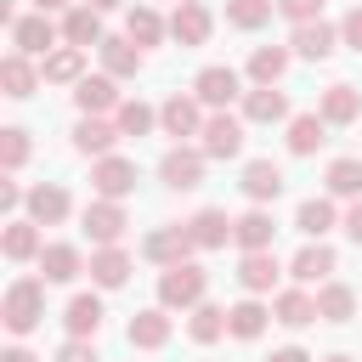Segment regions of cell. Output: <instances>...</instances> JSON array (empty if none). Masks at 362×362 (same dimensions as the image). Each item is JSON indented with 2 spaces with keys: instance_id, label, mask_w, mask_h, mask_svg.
Masks as SVG:
<instances>
[{
  "instance_id": "6da1fadb",
  "label": "cell",
  "mask_w": 362,
  "mask_h": 362,
  "mask_svg": "<svg viewBox=\"0 0 362 362\" xmlns=\"http://www.w3.org/2000/svg\"><path fill=\"white\" fill-rule=\"evenodd\" d=\"M0 322H6L11 334H34V328L45 322V283H40V277H17V283L6 288V300H0Z\"/></svg>"
},
{
  "instance_id": "7a4b0ae2",
  "label": "cell",
  "mask_w": 362,
  "mask_h": 362,
  "mask_svg": "<svg viewBox=\"0 0 362 362\" xmlns=\"http://www.w3.org/2000/svg\"><path fill=\"white\" fill-rule=\"evenodd\" d=\"M204 294H209V272L204 266H164L158 272V305L164 311H192V305H204Z\"/></svg>"
},
{
  "instance_id": "3957f363",
  "label": "cell",
  "mask_w": 362,
  "mask_h": 362,
  "mask_svg": "<svg viewBox=\"0 0 362 362\" xmlns=\"http://www.w3.org/2000/svg\"><path fill=\"white\" fill-rule=\"evenodd\" d=\"M158 181H164L170 192L204 187V147H170V153L158 158Z\"/></svg>"
},
{
  "instance_id": "277c9868",
  "label": "cell",
  "mask_w": 362,
  "mask_h": 362,
  "mask_svg": "<svg viewBox=\"0 0 362 362\" xmlns=\"http://www.w3.org/2000/svg\"><path fill=\"white\" fill-rule=\"evenodd\" d=\"M85 238L96 243V249H113L119 238H124V226H130V215H124V204H113V198H96V204H85Z\"/></svg>"
},
{
  "instance_id": "5b68a950",
  "label": "cell",
  "mask_w": 362,
  "mask_h": 362,
  "mask_svg": "<svg viewBox=\"0 0 362 362\" xmlns=\"http://www.w3.org/2000/svg\"><path fill=\"white\" fill-rule=\"evenodd\" d=\"M141 255H147L153 266H187V260L198 255V243H192L187 226H158V232L141 238Z\"/></svg>"
},
{
  "instance_id": "8992f818",
  "label": "cell",
  "mask_w": 362,
  "mask_h": 362,
  "mask_svg": "<svg viewBox=\"0 0 362 362\" xmlns=\"http://www.w3.org/2000/svg\"><path fill=\"white\" fill-rule=\"evenodd\" d=\"M198 136H204V141H198L204 158H238V153H243V119H232V113H209Z\"/></svg>"
},
{
  "instance_id": "52a82bcc",
  "label": "cell",
  "mask_w": 362,
  "mask_h": 362,
  "mask_svg": "<svg viewBox=\"0 0 362 362\" xmlns=\"http://www.w3.org/2000/svg\"><path fill=\"white\" fill-rule=\"evenodd\" d=\"M90 187H96V198H130L136 192V164L130 158H119V153H107V158H96L90 164Z\"/></svg>"
},
{
  "instance_id": "ba28073f",
  "label": "cell",
  "mask_w": 362,
  "mask_h": 362,
  "mask_svg": "<svg viewBox=\"0 0 362 362\" xmlns=\"http://www.w3.org/2000/svg\"><path fill=\"white\" fill-rule=\"evenodd\" d=\"M57 23L45 17V11H28V17H17V28H11V45L23 51V57H51L57 51Z\"/></svg>"
},
{
  "instance_id": "9c48e42d",
  "label": "cell",
  "mask_w": 362,
  "mask_h": 362,
  "mask_svg": "<svg viewBox=\"0 0 362 362\" xmlns=\"http://www.w3.org/2000/svg\"><path fill=\"white\" fill-rule=\"evenodd\" d=\"M192 96L204 102V107H215V113H226V102L232 96H243V85H238V74L226 68V62H209L198 79H192Z\"/></svg>"
},
{
  "instance_id": "30bf717a",
  "label": "cell",
  "mask_w": 362,
  "mask_h": 362,
  "mask_svg": "<svg viewBox=\"0 0 362 362\" xmlns=\"http://www.w3.org/2000/svg\"><path fill=\"white\" fill-rule=\"evenodd\" d=\"M334 45H339V28L334 23H300L294 34H288V51L294 57H305V62H322V57H334Z\"/></svg>"
},
{
  "instance_id": "8fae6325",
  "label": "cell",
  "mask_w": 362,
  "mask_h": 362,
  "mask_svg": "<svg viewBox=\"0 0 362 362\" xmlns=\"http://www.w3.org/2000/svg\"><path fill=\"white\" fill-rule=\"evenodd\" d=\"M68 209H74L68 187H57V181L28 187V221H34V226H57V221H68Z\"/></svg>"
},
{
  "instance_id": "7c38bea8",
  "label": "cell",
  "mask_w": 362,
  "mask_h": 362,
  "mask_svg": "<svg viewBox=\"0 0 362 362\" xmlns=\"http://www.w3.org/2000/svg\"><path fill=\"white\" fill-rule=\"evenodd\" d=\"M209 28H215V17H209L198 0H181V6L170 11V40H175V45H204Z\"/></svg>"
},
{
  "instance_id": "4fadbf2b",
  "label": "cell",
  "mask_w": 362,
  "mask_h": 362,
  "mask_svg": "<svg viewBox=\"0 0 362 362\" xmlns=\"http://www.w3.org/2000/svg\"><path fill=\"white\" fill-rule=\"evenodd\" d=\"M74 102H79V113H90V119H102V113H119L113 74H85V79L74 85Z\"/></svg>"
},
{
  "instance_id": "5bb4252c",
  "label": "cell",
  "mask_w": 362,
  "mask_h": 362,
  "mask_svg": "<svg viewBox=\"0 0 362 362\" xmlns=\"http://www.w3.org/2000/svg\"><path fill=\"white\" fill-rule=\"evenodd\" d=\"M317 113H322V124H356L362 119V90L339 79V85H328L317 96Z\"/></svg>"
},
{
  "instance_id": "9a60e30c",
  "label": "cell",
  "mask_w": 362,
  "mask_h": 362,
  "mask_svg": "<svg viewBox=\"0 0 362 362\" xmlns=\"http://www.w3.org/2000/svg\"><path fill=\"white\" fill-rule=\"evenodd\" d=\"M124 339H130L136 351H158V345H170V311H164V305L136 311V317H130V328H124Z\"/></svg>"
},
{
  "instance_id": "2e32d148",
  "label": "cell",
  "mask_w": 362,
  "mask_h": 362,
  "mask_svg": "<svg viewBox=\"0 0 362 362\" xmlns=\"http://www.w3.org/2000/svg\"><path fill=\"white\" fill-rule=\"evenodd\" d=\"M96 51H102V68H107L113 79H136V74H141V45H136L130 34H107Z\"/></svg>"
},
{
  "instance_id": "e0dca14e",
  "label": "cell",
  "mask_w": 362,
  "mask_h": 362,
  "mask_svg": "<svg viewBox=\"0 0 362 362\" xmlns=\"http://www.w3.org/2000/svg\"><path fill=\"white\" fill-rule=\"evenodd\" d=\"M158 124H164V136H175V141H181V136H198V130H204L198 96H181V90H175V96L158 107Z\"/></svg>"
},
{
  "instance_id": "ac0fdd59",
  "label": "cell",
  "mask_w": 362,
  "mask_h": 362,
  "mask_svg": "<svg viewBox=\"0 0 362 362\" xmlns=\"http://www.w3.org/2000/svg\"><path fill=\"white\" fill-rule=\"evenodd\" d=\"M62 40L79 45V51L102 45V40H107V34H102V11H90V6H68V11H62Z\"/></svg>"
},
{
  "instance_id": "d6986e66",
  "label": "cell",
  "mask_w": 362,
  "mask_h": 362,
  "mask_svg": "<svg viewBox=\"0 0 362 362\" xmlns=\"http://www.w3.org/2000/svg\"><path fill=\"white\" fill-rule=\"evenodd\" d=\"M243 119L249 124H277V119H288V96L277 85H255V90H243Z\"/></svg>"
},
{
  "instance_id": "ffe728a7",
  "label": "cell",
  "mask_w": 362,
  "mask_h": 362,
  "mask_svg": "<svg viewBox=\"0 0 362 362\" xmlns=\"http://www.w3.org/2000/svg\"><path fill=\"white\" fill-rule=\"evenodd\" d=\"M113 141H119V124H113V119H90V113H79V124H74V147H79V153L107 158Z\"/></svg>"
},
{
  "instance_id": "44dd1931",
  "label": "cell",
  "mask_w": 362,
  "mask_h": 362,
  "mask_svg": "<svg viewBox=\"0 0 362 362\" xmlns=\"http://www.w3.org/2000/svg\"><path fill=\"white\" fill-rule=\"evenodd\" d=\"M255 204H272L277 192H283V164H272V158H249L243 164V181H238Z\"/></svg>"
},
{
  "instance_id": "7402d4cb",
  "label": "cell",
  "mask_w": 362,
  "mask_h": 362,
  "mask_svg": "<svg viewBox=\"0 0 362 362\" xmlns=\"http://www.w3.org/2000/svg\"><path fill=\"white\" fill-rule=\"evenodd\" d=\"M272 238H277V221L255 204L249 215H238V226H232V243L243 249V255H255V249H272Z\"/></svg>"
},
{
  "instance_id": "603a6c76",
  "label": "cell",
  "mask_w": 362,
  "mask_h": 362,
  "mask_svg": "<svg viewBox=\"0 0 362 362\" xmlns=\"http://www.w3.org/2000/svg\"><path fill=\"white\" fill-rule=\"evenodd\" d=\"M334 266H339V260H334V249H328V243H305V249L288 260V277H294V283H328V277H334Z\"/></svg>"
},
{
  "instance_id": "cb8c5ba5",
  "label": "cell",
  "mask_w": 362,
  "mask_h": 362,
  "mask_svg": "<svg viewBox=\"0 0 362 362\" xmlns=\"http://www.w3.org/2000/svg\"><path fill=\"white\" fill-rule=\"evenodd\" d=\"M85 272H90L96 288H124V283H130V255H124L119 243H113V249H96Z\"/></svg>"
},
{
  "instance_id": "d4e9b609",
  "label": "cell",
  "mask_w": 362,
  "mask_h": 362,
  "mask_svg": "<svg viewBox=\"0 0 362 362\" xmlns=\"http://www.w3.org/2000/svg\"><path fill=\"white\" fill-rule=\"evenodd\" d=\"M277 277H283V266H277V255H272V249H255V255H243V260H238V283H243L249 294H266Z\"/></svg>"
},
{
  "instance_id": "484cf974",
  "label": "cell",
  "mask_w": 362,
  "mask_h": 362,
  "mask_svg": "<svg viewBox=\"0 0 362 362\" xmlns=\"http://www.w3.org/2000/svg\"><path fill=\"white\" fill-rule=\"evenodd\" d=\"M272 322H283V328H305V322H317V294H305V288H283V294L272 300Z\"/></svg>"
},
{
  "instance_id": "4316f807",
  "label": "cell",
  "mask_w": 362,
  "mask_h": 362,
  "mask_svg": "<svg viewBox=\"0 0 362 362\" xmlns=\"http://www.w3.org/2000/svg\"><path fill=\"white\" fill-rule=\"evenodd\" d=\"M102 300L96 294H74L68 300V311H62V322H68V339H96V328H102Z\"/></svg>"
},
{
  "instance_id": "83f0119b",
  "label": "cell",
  "mask_w": 362,
  "mask_h": 362,
  "mask_svg": "<svg viewBox=\"0 0 362 362\" xmlns=\"http://www.w3.org/2000/svg\"><path fill=\"white\" fill-rule=\"evenodd\" d=\"M322 141H328L322 113H294V119H288V153H294V158H311Z\"/></svg>"
},
{
  "instance_id": "f1b7e54d",
  "label": "cell",
  "mask_w": 362,
  "mask_h": 362,
  "mask_svg": "<svg viewBox=\"0 0 362 362\" xmlns=\"http://www.w3.org/2000/svg\"><path fill=\"white\" fill-rule=\"evenodd\" d=\"M232 226H238V221H226V209H198V215L187 221V232H192L198 249H226Z\"/></svg>"
},
{
  "instance_id": "f546056e",
  "label": "cell",
  "mask_w": 362,
  "mask_h": 362,
  "mask_svg": "<svg viewBox=\"0 0 362 362\" xmlns=\"http://www.w3.org/2000/svg\"><path fill=\"white\" fill-rule=\"evenodd\" d=\"M40 226L34 221H6V232H0V255L6 260H40Z\"/></svg>"
},
{
  "instance_id": "4dcf8cb0",
  "label": "cell",
  "mask_w": 362,
  "mask_h": 362,
  "mask_svg": "<svg viewBox=\"0 0 362 362\" xmlns=\"http://www.w3.org/2000/svg\"><path fill=\"white\" fill-rule=\"evenodd\" d=\"M40 272H45V283H74L85 272V260H79L74 243H45L40 249Z\"/></svg>"
},
{
  "instance_id": "1f68e13d",
  "label": "cell",
  "mask_w": 362,
  "mask_h": 362,
  "mask_svg": "<svg viewBox=\"0 0 362 362\" xmlns=\"http://www.w3.org/2000/svg\"><path fill=\"white\" fill-rule=\"evenodd\" d=\"M40 74H45L51 85H79V79H85V51H79V45H57V51L40 62Z\"/></svg>"
},
{
  "instance_id": "d6a6232c",
  "label": "cell",
  "mask_w": 362,
  "mask_h": 362,
  "mask_svg": "<svg viewBox=\"0 0 362 362\" xmlns=\"http://www.w3.org/2000/svg\"><path fill=\"white\" fill-rule=\"evenodd\" d=\"M294 226H300L311 243H322V238L339 226V209H334L328 198H305V204H300V215H294Z\"/></svg>"
},
{
  "instance_id": "836d02e7",
  "label": "cell",
  "mask_w": 362,
  "mask_h": 362,
  "mask_svg": "<svg viewBox=\"0 0 362 362\" xmlns=\"http://www.w3.org/2000/svg\"><path fill=\"white\" fill-rule=\"evenodd\" d=\"M266 305H260V294H249V300H238L232 311H226V334H238V339H260L266 334Z\"/></svg>"
},
{
  "instance_id": "e575fe53",
  "label": "cell",
  "mask_w": 362,
  "mask_h": 362,
  "mask_svg": "<svg viewBox=\"0 0 362 362\" xmlns=\"http://www.w3.org/2000/svg\"><path fill=\"white\" fill-rule=\"evenodd\" d=\"M288 45H255V57H249V79L255 85H277L283 74H288Z\"/></svg>"
},
{
  "instance_id": "d590c367",
  "label": "cell",
  "mask_w": 362,
  "mask_h": 362,
  "mask_svg": "<svg viewBox=\"0 0 362 362\" xmlns=\"http://www.w3.org/2000/svg\"><path fill=\"white\" fill-rule=\"evenodd\" d=\"M0 85H6V96H11V102H23V96H34L40 74H34V62H28L23 51H11V57L0 62Z\"/></svg>"
},
{
  "instance_id": "8d00e7d4",
  "label": "cell",
  "mask_w": 362,
  "mask_h": 362,
  "mask_svg": "<svg viewBox=\"0 0 362 362\" xmlns=\"http://www.w3.org/2000/svg\"><path fill=\"white\" fill-rule=\"evenodd\" d=\"M317 317H322V322H351V317H356V288L322 283V288H317Z\"/></svg>"
},
{
  "instance_id": "74e56055",
  "label": "cell",
  "mask_w": 362,
  "mask_h": 362,
  "mask_svg": "<svg viewBox=\"0 0 362 362\" xmlns=\"http://www.w3.org/2000/svg\"><path fill=\"white\" fill-rule=\"evenodd\" d=\"M124 34H130L136 45H158V40L170 34V23H164L153 6H130V17H124Z\"/></svg>"
},
{
  "instance_id": "f35d334b",
  "label": "cell",
  "mask_w": 362,
  "mask_h": 362,
  "mask_svg": "<svg viewBox=\"0 0 362 362\" xmlns=\"http://www.w3.org/2000/svg\"><path fill=\"white\" fill-rule=\"evenodd\" d=\"M187 334L198 339V345H215L221 334H226V305H192V317H187Z\"/></svg>"
},
{
  "instance_id": "ab89813d",
  "label": "cell",
  "mask_w": 362,
  "mask_h": 362,
  "mask_svg": "<svg viewBox=\"0 0 362 362\" xmlns=\"http://www.w3.org/2000/svg\"><path fill=\"white\" fill-rule=\"evenodd\" d=\"M328 192L356 204V198H362V158H334V164H328Z\"/></svg>"
},
{
  "instance_id": "60d3db41",
  "label": "cell",
  "mask_w": 362,
  "mask_h": 362,
  "mask_svg": "<svg viewBox=\"0 0 362 362\" xmlns=\"http://www.w3.org/2000/svg\"><path fill=\"white\" fill-rule=\"evenodd\" d=\"M113 124H119V136H147V130L158 124V107H147V102H119Z\"/></svg>"
},
{
  "instance_id": "b9f144b4",
  "label": "cell",
  "mask_w": 362,
  "mask_h": 362,
  "mask_svg": "<svg viewBox=\"0 0 362 362\" xmlns=\"http://www.w3.org/2000/svg\"><path fill=\"white\" fill-rule=\"evenodd\" d=\"M272 11H277V0H226L232 28H260V23H272Z\"/></svg>"
},
{
  "instance_id": "7bdbcfd3",
  "label": "cell",
  "mask_w": 362,
  "mask_h": 362,
  "mask_svg": "<svg viewBox=\"0 0 362 362\" xmlns=\"http://www.w3.org/2000/svg\"><path fill=\"white\" fill-rule=\"evenodd\" d=\"M23 164H28V130L6 124V130H0V170H6V175H17Z\"/></svg>"
},
{
  "instance_id": "ee69618b",
  "label": "cell",
  "mask_w": 362,
  "mask_h": 362,
  "mask_svg": "<svg viewBox=\"0 0 362 362\" xmlns=\"http://www.w3.org/2000/svg\"><path fill=\"white\" fill-rule=\"evenodd\" d=\"M277 11L300 28V23H317V17H322V0H277Z\"/></svg>"
},
{
  "instance_id": "f6af8a7d",
  "label": "cell",
  "mask_w": 362,
  "mask_h": 362,
  "mask_svg": "<svg viewBox=\"0 0 362 362\" xmlns=\"http://www.w3.org/2000/svg\"><path fill=\"white\" fill-rule=\"evenodd\" d=\"M57 362H102V356L90 339H68V345H57Z\"/></svg>"
},
{
  "instance_id": "bcb514c9",
  "label": "cell",
  "mask_w": 362,
  "mask_h": 362,
  "mask_svg": "<svg viewBox=\"0 0 362 362\" xmlns=\"http://www.w3.org/2000/svg\"><path fill=\"white\" fill-rule=\"evenodd\" d=\"M339 40L362 51V6H351V11H345V23H339Z\"/></svg>"
},
{
  "instance_id": "7dc6e473",
  "label": "cell",
  "mask_w": 362,
  "mask_h": 362,
  "mask_svg": "<svg viewBox=\"0 0 362 362\" xmlns=\"http://www.w3.org/2000/svg\"><path fill=\"white\" fill-rule=\"evenodd\" d=\"M339 226H345V238H351V243H362V198H356V204L339 215Z\"/></svg>"
},
{
  "instance_id": "c3c4849f",
  "label": "cell",
  "mask_w": 362,
  "mask_h": 362,
  "mask_svg": "<svg viewBox=\"0 0 362 362\" xmlns=\"http://www.w3.org/2000/svg\"><path fill=\"white\" fill-rule=\"evenodd\" d=\"M17 204H28V192H23L11 175H6V181H0V209H17Z\"/></svg>"
},
{
  "instance_id": "681fc988",
  "label": "cell",
  "mask_w": 362,
  "mask_h": 362,
  "mask_svg": "<svg viewBox=\"0 0 362 362\" xmlns=\"http://www.w3.org/2000/svg\"><path fill=\"white\" fill-rule=\"evenodd\" d=\"M266 362H311V351H300V345H283V351H272Z\"/></svg>"
},
{
  "instance_id": "f907efd6",
  "label": "cell",
  "mask_w": 362,
  "mask_h": 362,
  "mask_svg": "<svg viewBox=\"0 0 362 362\" xmlns=\"http://www.w3.org/2000/svg\"><path fill=\"white\" fill-rule=\"evenodd\" d=\"M0 362H40V356H34V351H23V345H6V351H0Z\"/></svg>"
},
{
  "instance_id": "816d5d0a",
  "label": "cell",
  "mask_w": 362,
  "mask_h": 362,
  "mask_svg": "<svg viewBox=\"0 0 362 362\" xmlns=\"http://www.w3.org/2000/svg\"><path fill=\"white\" fill-rule=\"evenodd\" d=\"M34 11H45V17H51V11H68V0H34Z\"/></svg>"
},
{
  "instance_id": "f5cc1de1",
  "label": "cell",
  "mask_w": 362,
  "mask_h": 362,
  "mask_svg": "<svg viewBox=\"0 0 362 362\" xmlns=\"http://www.w3.org/2000/svg\"><path fill=\"white\" fill-rule=\"evenodd\" d=\"M90 11H113V6H124V0H85Z\"/></svg>"
},
{
  "instance_id": "db71d44e",
  "label": "cell",
  "mask_w": 362,
  "mask_h": 362,
  "mask_svg": "<svg viewBox=\"0 0 362 362\" xmlns=\"http://www.w3.org/2000/svg\"><path fill=\"white\" fill-rule=\"evenodd\" d=\"M322 362H356V356H345V351H334V356H322Z\"/></svg>"
},
{
  "instance_id": "11a10c76",
  "label": "cell",
  "mask_w": 362,
  "mask_h": 362,
  "mask_svg": "<svg viewBox=\"0 0 362 362\" xmlns=\"http://www.w3.org/2000/svg\"><path fill=\"white\" fill-rule=\"evenodd\" d=\"M175 6H181V0H175Z\"/></svg>"
}]
</instances>
